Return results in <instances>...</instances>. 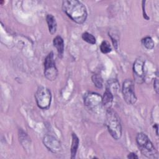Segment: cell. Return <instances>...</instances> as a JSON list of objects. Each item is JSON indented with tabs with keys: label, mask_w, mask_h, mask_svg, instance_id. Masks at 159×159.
<instances>
[{
	"label": "cell",
	"mask_w": 159,
	"mask_h": 159,
	"mask_svg": "<svg viewBox=\"0 0 159 159\" xmlns=\"http://www.w3.org/2000/svg\"><path fill=\"white\" fill-rule=\"evenodd\" d=\"M63 11L74 22L83 24L88 16L85 6L77 0H65L62 2Z\"/></svg>",
	"instance_id": "1"
},
{
	"label": "cell",
	"mask_w": 159,
	"mask_h": 159,
	"mask_svg": "<svg viewBox=\"0 0 159 159\" xmlns=\"http://www.w3.org/2000/svg\"><path fill=\"white\" fill-rule=\"evenodd\" d=\"M106 125L112 137L119 140L122 136V125L118 114L112 109H107L106 114Z\"/></svg>",
	"instance_id": "2"
},
{
	"label": "cell",
	"mask_w": 159,
	"mask_h": 159,
	"mask_svg": "<svg viewBox=\"0 0 159 159\" xmlns=\"http://www.w3.org/2000/svg\"><path fill=\"white\" fill-rule=\"evenodd\" d=\"M136 142L142 155L151 159L158 158V152L145 134L139 133L136 136Z\"/></svg>",
	"instance_id": "3"
},
{
	"label": "cell",
	"mask_w": 159,
	"mask_h": 159,
	"mask_svg": "<svg viewBox=\"0 0 159 159\" xmlns=\"http://www.w3.org/2000/svg\"><path fill=\"white\" fill-rule=\"evenodd\" d=\"M35 99L37 106L42 109H48L52 102V93L50 90L45 86H39L35 93Z\"/></svg>",
	"instance_id": "4"
},
{
	"label": "cell",
	"mask_w": 159,
	"mask_h": 159,
	"mask_svg": "<svg viewBox=\"0 0 159 159\" xmlns=\"http://www.w3.org/2000/svg\"><path fill=\"white\" fill-rule=\"evenodd\" d=\"M44 75L49 81H54L58 76V70L55 65L53 52H50L44 61Z\"/></svg>",
	"instance_id": "5"
},
{
	"label": "cell",
	"mask_w": 159,
	"mask_h": 159,
	"mask_svg": "<svg viewBox=\"0 0 159 159\" xmlns=\"http://www.w3.org/2000/svg\"><path fill=\"white\" fill-rule=\"evenodd\" d=\"M84 105L91 111H97L101 109L102 105V96L98 93L88 92L84 95L83 98Z\"/></svg>",
	"instance_id": "6"
},
{
	"label": "cell",
	"mask_w": 159,
	"mask_h": 159,
	"mask_svg": "<svg viewBox=\"0 0 159 159\" xmlns=\"http://www.w3.org/2000/svg\"><path fill=\"white\" fill-rule=\"evenodd\" d=\"M122 93L124 99L128 104L133 105L136 102L137 96L135 93V85L131 80L127 79L123 82Z\"/></svg>",
	"instance_id": "7"
},
{
	"label": "cell",
	"mask_w": 159,
	"mask_h": 159,
	"mask_svg": "<svg viewBox=\"0 0 159 159\" xmlns=\"http://www.w3.org/2000/svg\"><path fill=\"white\" fill-rule=\"evenodd\" d=\"M145 62L140 58H137L135 60L133 64V74L135 81L139 84L144 82L145 71H144Z\"/></svg>",
	"instance_id": "8"
},
{
	"label": "cell",
	"mask_w": 159,
	"mask_h": 159,
	"mask_svg": "<svg viewBox=\"0 0 159 159\" xmlns=\"http://www.w3.org/2000/svg\"><path fill=\"white\" fill-rule=\"evenodd\" d=\"M43 143L46 148L53 153H58L61 150L60 142L53 135H45L43 139Z\"/></svg>",
	"instance_id": "9"
},
{
	"label": "cell",
	"mask_w": 159,
	"mask_h": 159,
	"mask_svg": "<svg viewBox=\"0 0 159 159\" xmlns=\"http://www.w3.org/2000/svg\"><path fill=\"white\" fill-rule=\"evenodd\" d=\"M53 46L56 48L58 57L61 58L64 53V40L61 36L57 35L53 40Z\"/></svg>",
	"instance_id": "10"
},
{
	"label": "cell",
	"mask_w": 159,
	"mask_h": 159,
	"mask_svg": "<svg viewBox=\"0 0 159 159\" xmlns=\"http://www.w3.org/2000/svg\"><path fill=\"white\" fill-rule=\"evenodd\" d=\"M46 21L48 25L49 32L53 35L57 31V24L55 17L52 14H47L46 16Z\"/></svg>",
	"instance_id": "11"
},
{
	"label": "cell",
	"mask_w": 159,
	"mask_h": 159,
	"mask_svg": "<svg viewBox=\"0 0 159 159\" xmlns=\"http://www.w3.org/2000/svg\"><path fill=\"white\" fill-rule=\"evenodd\" d=\"M114 94L113 93L106 88L105 92L104 93L103 96H102V105L105 107H107V109L109 108L112 102L113 101Z\"/></svg>",
	"instance_id": "12"
},
{
	"label": "cell",
	"mask_w": 159,
	"mask_h": 159,
	"mask_svg": "<svg viewBox=\"0 0 159 159\" xmlns=\"http://www.w3.org/2000/svg\"><path fill=\"white\" fill-rule=\"evenodd\" d=\"M72 137V141H71V158H75L78 147H79V139L78 136L75 134L73 133L71 135Z\"/></svg>",
	"instance_id": "13"
},
{
	"label": "cell",
	"mask_w": 159,
	"mask_h": 159,
	"mask_svg": "<svg viewBox=\"0 0 159 159\" xmlns=\"http://www.w3.org/2000/svg\"><path fill=\"white\" fill-rule=\"evenodd\" d=\"M141 43L143 46L147 50H152L155 46L154 41L153 40L152 38L149 36L143 38L141 40Z\"/></svg>",
	"instance_id": "14"
},
{
	"label": "cell",
	"mask_w": 159,
	"mask_h": 159,
	"mask_svg": "<svg viewBox=\"0 0 159 159\" xmlns=\"http://www.w3.org/2000/svg\"><path fill=\"white\" fill-rule=\"evenodd\" d=\"M81 37L84 41L88 43L94 45L96 42V38L94 37V36L88 32H85L83 33Z\"/></svg>",
	"instance_id": "15"
},
{
	"label": "cell",
	"mask_w": 159,
	"mask_h": 159,
	"mask_svg": "<svg viewBox=\"0 0 159 159\" xmlns=\"http://www.w3.org/2000/svg\"><path fill=\"white\" fill-rule=\"evenodd\" d=\"M91 80L96 88L100 89L102 87L103 80L102 77L99 75H98V74L93 75V76H91Z\"/></svg>",
	"instance_id": "16"
},
{
	"label": "cell",
	"mask_w": 159,
	"mask_h": 159,
	"mask_svg": "<svg viewBox=\"0 0 159 159\" xmlns=\"http://www.w3.org/2000/svg\"><path fill=\"white\" fill-rule=\"evenodd\" d=\"M99 48H100L101 52L104 54L108 53L112 51V47H111L109 42H108L107 41H106V40H104L101 42Z\"/></svg>",
	"instance_id": "17"
},
{
	"label": "cell",
	"mask_w": 159,
	"mask_h": 159,
	"mask_svg": "<svg viewBox=\"0 0 159 159\" xmlns=\"http://www.w3.org/2000/svg\"><path fill=\"white\" fill-rule=\"evenodd\" d=\"M153 88H154V90L155 91L156 93L158 94V78H156L154 80Z\"/></svg>",
	"instance_id": "18"
},
{
	"label": "cell",
	"mask_w": 159,
	"mask_h": 159,
	"mask_svg": "<svg viewBox=\"0 0 159 159\" xmlns=\"http://www.w3.org/2000/svg\"><path fill=\"white\" fill-rule=\"evenodd\" d=\"M127 158H131V159H135V158H139V157L137 155L136 153H130L128 155H127Z\"/></svg>",
	"instance_id": "19"
}]
</instances>
